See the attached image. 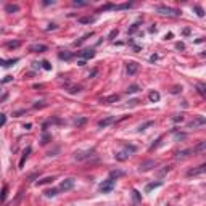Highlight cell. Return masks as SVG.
<instances>
[{"instance_id":"cell-16","label":"cell","mask_w":206,"mask_h":206,"mask_svg":"<svg viewBox=\"0 0 206 206\" xmlns=\"http://www.w3.org/2000/svg\"><path fill=\"white\" fill-rule=\"evenodd\" d=\"M151 166H155V161H147V163L140 164V171H148L151 169Z\"/></svg>"},{"instance_id":"cell-1","label":"cell","mask_w":206,"mask_h":206,"mask_svg":"<svg viewBox=\"0 0 206 206\" xmlns=\"http://www.w3.org/2000/svg\"><path fill=\"white\" fill-rule=\"evenodd\" d=\"M137 148L134 147V145H126V147H124V150L122 151H118V153L114 155V158L118 161H124V160H127V158L130 156V153H134V151H135Z\"/></svg>"},{"instance_id":"cell-19","label":"cell","mask_w":206,"mask_h":206,"mask_svg":"<svg viewBox=\"0 0 206 206\" xmlns=\"http://www.w3.org/2000/svg\"><path fill=\"white\" fill-rule=\"evenodd\" d=\"M60 60H71L73 58V53H69V52H60Z\"/></svg>"},{"instance_id":"cell-23","label":"cell","mask_w":206,"mask_h":206,"mask_svg":"<svg viewBox=\"0 0 206 206\" xmlns=\"http://www.w3.org/2000/svg\"><path fill=\"white\" fill-rule=\"evenodd\" d=\"M148 98H150L151 101H158V100H160V94H158V92H150Z\"/></svg>"},{"instance_id":"cell-8","label":"cell","mask_w":206,"mask_h":206,"mask_svg":"<svg viewBox=\"0 0 206 206\" xmlns=\"http://www.w3.org/2000/svg\"><path fill=\"white\" fill-rule=\"evenodd\" d=\"M137 71H139V65H137L135 61H129V63H127V74H129V76H134Z\"/></svg>"},{"instance_id":"cell-2","label":"cell","mask_w":206,"mask_h":206,"mask_svg":"<svg viewBox=\"0 0 206 206\" xmlns=\"http://www.w3.org/2000/svg\"><path fill=\"white\" fill-rule=\"evenodd\" d=\"M156 11L161 15H166V16H179L180 11L175 10V8H171V7H166V5H158L156 7Z\"/></svg>"},{"instance_id":"cell-35","label":"cell","mask_w":206,"mask_h":206,"mask_svg":"<svg viewBox=\"0 0 206 206\" xmlns=\"http://www.w3.org/2000/svg\"><path fill=\"white\" fill-rule=\"evenodd\" d=\"M137 28H139V24H134V26H132V28H130V29H129V34H134V32H135V31H137Z\"/></svg>"},{"instance_id":"cell-33","label":"cell","mask_w":206,"mask_h":206,"mask_svg":"<svg viewBox=\"0 0 206 206\" xmlns=\"http://www.w3.org/2000/svg\"><path fill=\"white\" fill-rule=\"evenodd\" d=\"M45 193H47V196H55V195H56V190L52 189V190H47Z\"/></svg>"},{"instance_id":"cell-7","label":"cell","mask_w":206,"mask_h":206,"mask_svg":"<svg viewBox=\"0 0 206 206\" xmlns=\"http://www.w3.org/2000/svg\"><path fill=\"white\" fill-rule=\"evenodd\" d=\"M49 50V47L47 45H44V44H34V45H31L29 47V52H35V53H40V52H47Z\"/></svg>"},{"instance_id":"cell-32","label":"cell","mask_w":206,"mask_h":206,"mask_svg":"<svg viewBox=\"0 0 206 206\" xmlns=\"http://www.w3.org/2000/svg\"><path fill=\"white\" fill-rule=\"evenodd\" d=\"M116 35H118V29H113L111 32H110V35H108V39H114Z\"/></svg>"},{"instance_id":"cell-13","label":"cell","mask_w":206,"mask_h":206,"mask_svg":"<svg viewBox=\"0 0 206 206\" xmlns=\"http://www.w3.org/2000/svg\"><path fill=\"white\" fill-rule=\"evenodd\" d=\"M206 171V164H203V166H200L198 169H192V171H189V175H196V174H201V172Z\"/></svg>"},{"instance_id":"cell-40","label":"cell","mask_w":206,"mask_h":206,"mask_svg":"<svg viewBox=\"0 0 206 206\" xmlns=\"http://www.w3.org/2000/svg\"><path fill=\"white\" fill-rule=\"evenodd\" d=\"M129 103H130V105H137V103H139V100H130Z\"/></svg>"},{"instance_id":"cell-27","label":"cell","mask_w":206,"mask_h":206,"mask_svg":"<svg viewBox=\"0 0 206 206\" xmlns=\"http://www.w3.org/2000/svg\"><path fill=\"white\" fill-rule=\"evenodd\" d=\"M193 10L196 11V15H198V16H203V15H205V11H203V8L200 7V5H195V7H193Z\"/></svg>"},{"instance_id":"cell-38","label":"cell","mask_w":206,"mask_h":206,"mask_svg":"<svg viewBox=\"0 0 206 206\" xmlns=\"http://www.w3.org/2000/svg\"><path fill=\"white\" fill-rule=\"evenodd\" d=\"M134 196H135V200H137V201L140 200V195H139V192H137V190H134Z\"/></svg>"},{"instance_id":"cell-20","label":"cell","mask_w":206,"mask_h":206,"mask_svg":"<svg viewBox=\"0 0 206 206\" xmlns=\"http://www.w3.org/2000/svg\"><path fill=\"white\" fill-rule=\"evenodd\" d=\"M196 89H198V92L206 98V84H196Z\"/></svg>"},{"instance_id":"cell-12","label":"cell","mask_w":206,"mask_h":206,"mask_svg":"<svg viewBox=\"0 0 206 206\" xmlns=\"http://www.w3.org/2000/svg\"><path fill=\"white\" fill-rule=\"evenodd\" d=\"M29 153H31V147H28L24 150V153H23V158H21V161H19V168H23V166H24L26 160H28V156H29Z\"/></svg>"},{"instance_id":"cell-5","label":"cell","mask_w":206,"mask_h":206,"mask_svg":"<svg viewBox=\"0 0 206 206\" xmlns=\"http://www.w3.org/2000/svg\"><path fill=\"white\" fill-rule=\"evenodd\" d=\"M114 121H116L114 116H108V118H105V119H101V121H98V127H100V129H105V127H108L110 124H113Z\"/></svg>"},{"instance_id":"cell-3","label":"cell","mask_w":206,"mask_h":206,"mask_svg":"<svg viewBox=\"0 0 206 206\" xmlns=\"http://www.w3.org/2000/svg\"><path fill=\"white\" fill-rule=\"evenodd\" d=\"M113 189H114V180H113V179H108V180H105L100 185V192L101 193H108V192H111Z\"/></svg>"},{"instance_id":"cell-29","label":"cell","mask_w":206,"mask_h":206,"mask_svg":"<svg viewBox=\"0 0 206 206\" xmlns=\"http://www.w3.org/2000/svg\"><path fill=\"white\" fill-rule=\"evenodd\" d=\"M110 175H111V179L113 177H121V175H124V172H122V171H111V174H110Z\"/></svg>"},{"instance_id":"cell-11","label":"cell","mask_w":206,"mask_h":206,"mask_svg":"<svg viewBox=\"0 0 206 206\" xmlns=\"http://www.w3.org/2000/svg\"><path fill=\"white\" fill-rule=\"evenodd\" d=\"M92 153H94V150H87V151H84V153H76V160H85V158H89V155L92 156Z\"/></svg>"},{"instance_id":"cell-4","label":"cell","mask_w":206,"mask_h":206,"mask_svg":"<svg viewBox=\"0 0 206 206\" xmlns=\"http://www.w3.org/2000/svg\"><path fill=\"white\" fill-rule=\"evenodd\" d=\"M74 187V179H65L61 184H60V190H63V192H68V190H71Z\"/></svg>"},{"instance_id":"cell-14","label":"cell","mask_w":206,"mask_h":206,"mask_svg":"<svg viewBox=\"0 0 206 206\" xmlns=\"http://www.w3.org/2000/svg\"><path fill=\"white\" fill-rule=\"evenodd\" d=\"M206 150V142H201V143H198L195 148H193V153H201V151H205Z\"/></svg>"},{"instance_id":"cell-31","label":"cell","mask_w":206,"mask_h":206,"mask_svg":"<svg viewBox=\"0 0 206 206\" xmlns=\"http://www.w3.org/2000/svg\"><path fill=\"white\" fill-rule=\"evenodd\" d=\"M73 3L76 5V7H85V5H89V2H77L76 0V2H73Z\"/></svg>"},{"instance_id":"cell-28","label":"cell","mask_w":206,"mask_h":206,"mask_svg":"<svg viewBox=\"0 0 206 206\" xmlns=\"http://www.w3.org/2000/svg\"><path fill=\"white\" fill-rule=\"evenodd\" d=\"M150 126H153V121H148V122H145V124H142V126L139 127V130H145L147 127H150Z\"/></svg>"},{"instance_id":"cell-26","label":"cell","mask_w":206,"mask_h":206,"mask_svg":"<svg viewBox=\"0 0 206 206\" xmlns=\"http://www.w3.org/2000/svg\"><path fill=\"white\" fill-rule=\"evenodd\" d=\"M79 21H80V23H84V24H90V23L95 21V18H90V16H89V18H80Z\"/></svg>"},{"instance_id":"cell-10","label":"cell","mask_w":206,"mask_h":206,"mask_svg":"<svg viewBox=\"0 0 206 206\" xmlns=\"http://www.w3.org/2000/svg\"><path fill=\"white\" fill-rule=\"evenodd\" d=\"M80 56H82L84 60H90V58L95 56V52L94 50H84V52H80Z\"/></svg>"},{"instance_id":"cell-21","label":"cell","mask_w":206,"mask_h":206,"mask_svg":"<svg viewBox=\"0 0 206 206\" xmlns=\"http://www.w3.org/2000/svg\"><path fill=\"white\" fill-rule=\"evenodd\" d=\"M52 180H53V177H45V179H42V180H37V182H35V185H37V187H39V185H45V184H50Z\"/></svg>"},{"instance_id":"cell-25","label":"cell","mask_w":206,"mask_h":206,"mask_svg":"<svg viewBox=\"0 0 206 206\" xmlns=\"http://www.w3.org/2000/svg\"><path fill=\"white\" fill-rule=\"evenodd\" d=\"M90 35H94V32H89V34H85V35H84V37H82V39H79V40H76V45H80V44L84 42V40H87V39L90 37Z\"/></svg>"},{"instance_id":"cell-24","label":"cell","mask_w":206,"mask_h":206,"mask_svg":"<svg viewBox=\"0 0 206 206\" xmlns=\"http://www.w3.org/2000/svg\"><path fill=\"white\" fill-rule=\"evenodd\" d=\"M139 85L134 84V85H129V89H127V94H135V92H139Z\"/></svg>"},{"instance_id":"cell-17","label":"cell","mask_w":206,"mask_h":206,"mask_svg":"<svg viewBox=\"0 0 206 206\" xmlns=\"http://www.w3.org/2000/svg\"><path fill=\"white\" fill-rule=\"evenodd\" d=\"M161 185H163V182H151V184H148L145 187V192H150V190L156 189V187H161Z\"/></svg>"},{"instance_id":"cell-34","label":"cell","mask_w":206,"mask_h":206,"mask_svg":"<svg viewBox=\"0 0 206 206\" xmlns=\"http://www.w3.org/2000/svg\"><path fill=\"white\" fill-rule=\"evenodd\" d=\"M42 66H44V69H47V71H49V69H52V66H50V63H49V61H42Z\"/></svg>"},{"instance_id":"cell-30","label":"cell","mask_w":206,"mask_h":206,"mask_svg":"<svg viewBox=\"0 0 206 206\" xmlns=\"http://www.w3.org/2000/svg\"><path fill=\"white\" fill-rule=\"evenodd\" d=\"M85 122H87L85 118H79V119H76V126H84Z\"/></svg>"},{"instance_id":"cell-15","label":"cell","mask_w":206,"mask_h":206,"mask_svg":"<svg viewBox=\"0 0 206 206\" xmlns=\"http://www.w3.org/2000/svg\"><path fill=\"white\" fill-rule=\"evenodd\" d=\"M18 10H19V7H18V5H13V3H8L7 7H5V11H7V13H16Z\"/></svg>"},{"instance_id":"cell-9","label":"cell","mask_w":206,"mask_h":206,"mask_svg":"<svg viewBox=\"0 0 206 206\" xmlns=\"http://www.w3.org/2000/svg\"><path fill=\"white\" fill-rule=\"evenodd\" d=\"M119 100V95H110V97H103L101 98V103H116Z\"/></svg>"},{"instance_id":"cell-37","label":"cell","mask_w":206,"mask_h":206,"mask_svg":"<svg viewBox=\"0 0 206 206\" xmlns=\"http://www.w3.org/2000/svg\"><path fill=\"white\" fill-rule=\"evenodd\" d=\"M11 79H13V77H11V76H5V79L2 80V82H3V84H7V82H10Z\"/></svg>"},{"instance_id":"cell-36","label":"cell","mask_w":206,"mask_h":206,"mask_svg":"<svg viewBox=\"0 0 206 206\" xmlns=\"http://www.w3.org/2000/svg\"><path fill=\"white\" fill-rule=\"evenodd\" d=\"M2 198H3V201L7 200V185H3V193H2Z\"/></svg>"},{"instance_id":"cell-18","label":"cell","mask_w":206,"mask_h":206,"mask_svg":"<svg viewBox=\"0 0 206 206\" xmlns=\"http://www.w3.org/2000/svg\"><path fill=\"white\" fill-rule=\"evenodd\" d=\"M19 60L18 58H13V60H7V61H2V66L3 68H8V66H13L15 63H18Z\"/></svg>"},{"instance_id":"cell-39","label":"cell","mask_w":206,"mask_h":206,"mask_svg":"<svg viewBox=\"0 0 206 206\" xmlns=\"http://www.w3.org/2000/svg\"><path fill=\"white\" fill-rule=\"evenodd\" d=\"M5 122H7V116L2 114V126H5Z\"/></svg>"},{"instance_id":"cell-22","label":"cell","mask_w":206,"mask_h":206,"mask_svg":"<svg viewBox=\"0 0 206 206\" xmlns=\"http://www.w3.org/2000/svg\"><path fill=\"white\" fill-rule=\"evenodd\" d=\"M19 45H21V42H19V40H15V42H7L8 49H18Z\"/></svg>"},{"instance_id":"cell-6","label":"cell","mask_w":206,"mask_h":206,"mask_svg":"<svg viewBox=\"0 0 206 206\" xmlns=\"http://www.w3.org/2000/svg\"><path fill=\"white\" fill-rule=\"evenodd\" d=\"M206 124V118H203V116H198L196 119H193L192 122H189V127H200V126H205Z\"/></svg>"}]
</instances>
